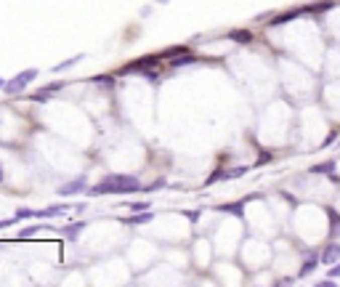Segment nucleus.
<instances>
[{
	"label": "nucleus",
	"instance_id": "1",
	"mask_svg": "<svg viewBox=\"0 0 340 287\" xmlns=\"http://www.w3.org/2000/svg\"><path fill=\"white\" fill-rule=\"evenodd\" d=\"M133 192H141V181L128 173H109L93 189H88L91 197H99V194H133Z\"/></svg>",
	"mask_w": 340,
	"mask_h": 287
},
{
	"label": "nucleus",
	"instance_id": "2",
	"mask_svg": "<svg viewBox=\"0 0 340 287\" xmlns=\"http://www.w3.org/2000/svg\"><path fill=\"white\" fill-rule=\"evenodd\" d=\"M35 77H37V69H24V72H19L16 77H11V80H8L6 85H3V93H8V96H19Z\"/></svg>",
	"mask_w": 340,
	"mask_h": 287
},
{
	"label": "nucleus",
	"instance_id": "3",
	"mask_svg": "<svg viewBox=\"0 0 340 287\" xmlns=\"http://www.w3.org/2000/svg\"><path fill=\"white\" fill-rule=\"evenodd\" d=\"M159 59H162V56H144V59H138L133 64H125V67L120 69V75H144L146 69L159 67Z\"/></svg>",
	"mask_w": 340,
	"mask_h": 287
},
{
	"label": "nucleus",
	"instance_id": "4",
	"mask_svg": "<svg viewBox=\"0 0 340 287\" xmlns=\"http://www.w3.org/2000/svg\"><path fill=\"white\" fill-rule=\"evenodd\" d=\"M82 189H85V175H77V178L61 183L56 192H59V197H72V194H77V192H82Z\"/></svg>",
	"mask_w": 340,
	"mask_h": 287
},
{
	"label": "nucleus",
	"instance_id": "5",
	"mask_svg": "<svg viewBox=\"0 0 340 287\" xmlns=\"http://www.w3.org/2000/svg\"><path fill=\"white\" fill-rule=\"evenodd\" d=\"M337 261H340V242H329V245L322 250V263L332 266V263H337Z\"/></svg>",
	"mask_w": 340,
	"mask_h": 287
},
{
	"label": "nucleus",
	"instance_id": "6",
	"mask_svg": "<svg viewBox=\"0 0 340 287\" xmlns=\"http://www.w3.org/2000/svg\"><path fill=\"white\" fill-rule=\"evenodd\" d=\"M152 221H154V213L152 210H141V213H136V216H130V218H122V224L141 226V224H152Z\"/></svg>",
	"mask_w": 340,
	"mask_h": 287
},
{
	"label": "nucleus",
	"instance_id": "7",
	"mask_svg": "<svg viewBox=\"0 0 340 287\" xmlns=\"http://www.w3.org/2000/svg\"><path fill=\"white\" fill-rule=\"evenodd\" d=\"M319 261H322V253H308L303 258V263H300V276H308L319 266Z\"/></svg>",
	"mask_w": 340,
	"mask_h": 287
},
{
	"label": "nucleus",
	"instance_id": "8",
	"mask_svg": "<svg viewBox=\"0 0 340 287\" xmlns=\"http://www.w3.org/2000/svg\"><path fill=\"white\" fill-rule=\"evenodd\" d=\"M64 85H67V82H51V85H45V88H40V90H35V93H32V101H45L48 96H53L56 90H61Z\"/></svg>",
	"mask_w": 340,
	"mask_h": 287
},
{
	"label": "nucleus",
	"instance_id": "9",
	"mask_svg": "<svg viewBox=\"0 0 340 287\" xmlns=\"http://www.w3.org/2000/svg\"><path fill=\"white\" fill-rule=\"evenodd\" d=\"M82 229H85V221H77V224H67V226H64L61 234L67 237V239H77V234H80Z\"/></svg>",
	"mask_w": 340,
	"mask_h": 287
},
{
	"label": "nucleus",
	"instance_id": "10",
	"mask_svg": "<svg viewBox=\"0 0 340 287\" xmlns=\"http://www.w3.org/2000/svg\"><path fill=\"white\" fill-rule=\"evenodd\" d=\"M229 40H234V43H250L252 40V32L250 30H231L229 32Z\"/></svg>",
	"mask_w": 340,
	"mask_h": 287
},
{
	"label": "nucleus",
	"instance_id": "11",
	"mask_svg": "<svg viewBox=\"0 0 340 287\" xmlns=\"http://www.w3.org/2000/svg\"><path fill=\"white\" fill-rule=\"evenodd\" d=\"M181 53H189V45H173V48H165L159 56H162V59H176V56H181Z\"/></svg>",
	"mask_w": 340,
	"mask_h": 287
},
{
	"label": "nucleus",
	"instance_id": "12",
	"mask_svg": "<svg viewBox=\"0 0 340 287\" xmlns=\"http://www.w3.org/2000/svg\"><path fill=\"white\" fill-rule=\"evenodd\" d=\"M194 61H197L194 53H181V56H176L170 64H173V67H189V64H194Z\"/></svg>",
	"mask_w": 340,
	"mask_h": 287
},
{
	"label": "nucleus",
	"instance_id": "13",
	"mask_svg": "<svg viewBox=\"0 0 340 287\" xmlns=\"http://www.w3.org/2000/svg\"><path fill=\"white\" fill-rule=\"evenodd\" d=\"M242 208H244V200L242 202H231V205H221V213H231V216H242Z\"/></svg>",
	"mask_w": 340,
	"mask_h": 287
},
{
	"label": "nucleus",
	"instance_id": "14",
	"mask_svg": "<svg viewBox=\"0 0 340 287\" xmlns=\"http://www.w3.org/2000/svg\"><path fill=\"white\" fill-rule=\"evenodd\" d=\"M93 82H96L99 88H112L115 85V77L112 75H99V77H93Z\"/></svg>",
	"mask_w": 340,
	"mask_h": 287
},
{
	"label": "nucleus",
	"instance_id": "15",
	"mask_svg": "<svg viewBox=\"0 0 340 287\" xmlns=\"http://www.w3.org/2000/svg\"><path fill=\"white\" fill-rule=\"evenodd\" d=\"M77 61H82V56H72V59H67V61H61V64H56L53 67V72H64V69H69V67H74Z\"/></svg>",
	"mask_w": 340,
	"mask_h": 287
},
{
	"label": "nucleus",
	"instance_id": "16",
	"mask_svg": "<svg viewBox=\"0 0 340 287\" xmlns=\"http://www.w3.org/2000/svg\"><path fill=\"white\" fill-rule=\"evenodd\" d=\"M329 221H332V229H329V234L332 237H340V216L335 210H329Z\"/></svg>",
	"mask_w": 340,
	"mask_h": 287
},
{
	"label": "nucleus",
	"instance_id": "17",
	"mask_svg": "<svg viewBox=\"0 0 340 287\" xmlns=\"http://www.w3.org/2000/svg\"><path fill=\"white\" fill-rule=\"evenodd\" d=\"M14 218H16V221H24V218H35V210H30V208H22V210H16V213H14Z\"/></svg>",
	"mask_w": 340,
	"mask_h": 287
},
{
	"label": "nucleus",
	"instance_id": "18",
	"mask_svg": "<svg viewBox=\"0 0 340 287\" xmlns=\"http://www.w3.org/2000/svg\"><path fill=\"white\" fill-rule=\"evenodd\" d=\"M128 210H133V213L149 210V202H128Z\"/></svg>",
	"mask_w": 340,
	"mask_h": 287
},
{
	"label": "nucleus",
	"instance_id": "19",
	"mask_svg": "<svg viewBox=\"0 0 340 287\" xmlns=\"http://www.w3.org/2000/svg\"><path fill=\"white\" fill-rule=\"evenodd\" d=\"M141 77H144V80H149V82H157V80H159V72H157V67H154V69H146Z\"/></svg>",
	"mask_w": 340,
	"mask_h": 287
},
{
	"label": "nucleus",
	"instance_id": "20",
	"mask_svg": "<svg viewBox=\"0 0 340 287\" xmlns=\"http://www.w3.org/2000/svg\"><path fill=\"white\" fill-rule=\"evenodd\" d=\"M332 168H335V162H324V165H316V168H314V173H332Z\"/></svg>",
	"mask_w": 340,
	"mask_h": 287
},
{
	"label": "nucleus",
	"instance_id": "21",
	"mask_svg": "<svg viewBox=\"0 0 340 287\" xmlns=\"http://www.w3.org/2000/svg\"><path fill=\"white\" fill-rule=\"evenodd\" d=\"M35 231H40V229H37V226H27V229L19 231V237H22V239H30V237L35 234Z\"/></svg>",
	"mask_w": 340,
	"mask_h": 287
},
{
	"label": "nucleus",
	"instance_id": "22",
	"mask_svg": "<svg viewBox=\"0 0 340 287\" xmlns=\"http://www.w3.org/2000/svg\"><path fill=\"white\" fill-rule=\"evenodd\" d=\"M329 276H332V279H340V261L329 266Z\"/></svg>",
	"mask_w": 340,
	"mask_h": 287
},
{
	"label": "nucleus",
	"instance_id": "23",
	"mask_svg": "<svg viewBox=\"0 0 340 287\" xmlns=\"http://www.w3.org/2000/svg\"><path fill=\"white\" fill-rule=\"evenodd\" d=\"M165 186V178H157L154 183H152V186H149V189H144V192H157V189H162Z\"/></svg>",
	"mask_w": 340,
	"mask_h": 287
},
{
	"label": "nucleus",
	"instance_id": "24",
	"mask_svg": "<svg viewBox=\"0 0 340 287\" xmlns=\"http://www.w3.org/2000/svg\"><path fill=\"white\" fill-rule=\"evenodd\" d=\"M186 218L194 224V221H200V213H197V210H194V213H192V210H186Z\"/></svg>",
	"mask_w": 340,
	"mask_h": 287
},
{
	"label": "nucleus",
	"instance_id": "25",
	"mask_svg": "<svg viewBox=\"0 0 340 287\" xmlns=\"http://www.w3.org/2000/svg\"><path fill=\"white\" fill-rule=\"evenodd\" d=\"M11 224H16V218H6V221H0V229H6V226H11Z\"/></svg>",
	"mask_w": 340,
	"mask_h": 287
},
{
	"label": "nucleus",
	"instance_id": "26",
	"mask_svg": "<svg viewBox=\"0 0 340 287\" xmlns=\"http://www.w3.org/2000/svg\"><path fill=\"white\" fill-rule=\"evenodd\" d=\"M3 178H6V175H3V168H0V183H3Z\"/></svg>",
	"mask_w": 340,
	"mask_h": 287
},
{
	"label": "nucleus",
	"instance_id": "27",
	"mask_svg": "<svg viewBox=\"0 0 340 287\" xmlns=\"http://www.w3.org/2000/svg\"><path fill=\"white\" fill-rule=\"evenodd\" d=\"M3 85H6V80H0V90H3Z\"/></svg>",
	"mask_w": 340,
	"mask_h": 287
},
{
	"label": "nucleus",
	"instance_id": "28",
	"mask_svg": "<svg viewBox=\"0 0 340 287\" xmlns=\"http://www.w3.org/2000/svg\"><path fill=\"white\" fill-rule=\"evenodd\" d=\"M157 3H167V0H157Z\"/></svg>",
	"mask_w": 340,
	"mask_h": 287
}]
</instances>
